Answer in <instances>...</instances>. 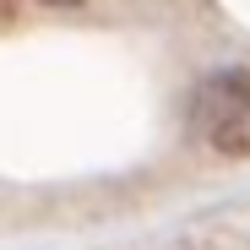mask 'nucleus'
Returning a JSON list of instances; mask_svg holds the SVG:
<instances>
[{
	"label": "nucleus",
	"mask_w": 250,
	"mask_h": 250,
	"mask_svg": "<svg viewBox=\"0 0 250 250\" xmlns=\"http://www.w3.org/2000/svg\"><path fill=\"white\" fill-rule=\"evenodd\" d=\"M190 120L223 158H250V71L207 76Z\"/></svg>",
	"instance_id": "f257e3e1"
},
{
	"label": "nucleus",
	"mask_w": 250,
	"mask_h": 250,
	"mask_svg": "<svg viewBox=\"0 0 250 250\" xmlns=\"http://www.w3.org/2000/svg\"><path fill=\"white\" fill-rule=\"evenodd\" d=\"M0 22H17V6H11V0H0Z\"/></svg>",
	"instance_id": "f03ea898"
}]
</instances>
